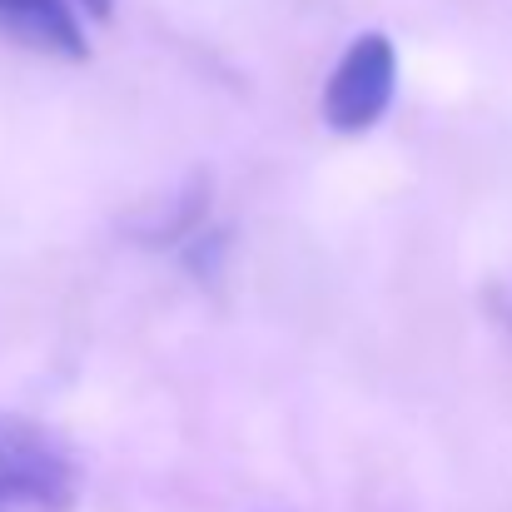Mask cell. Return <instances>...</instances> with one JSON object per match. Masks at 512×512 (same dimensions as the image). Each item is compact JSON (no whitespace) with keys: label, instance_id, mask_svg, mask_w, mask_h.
<instances>
[{"label":"cell","instance_id":"obj_4","mask_svg":"<svg viewBox=\"0 0 512 512\" xmlns=\"http://www.w3.org/2000/svg\"><path fill=\"white\" fill-rule=\"evenodd\" d=\"M80 5H85V10H90V15H100V20H105V15H110V10H115V0H80Z\"/></svg>","mask_w":512,"mask_h":512},{"label":"cell","instance_id":"obj_3","mask_svg":"<svg viewBox=\"0 0 512 512\" xmlns=\"http://www.w3.org/2000/svg\"><path fill=\"white\" fill-rule=\"evenodd\" d=\"M0 30L35 55H55V60L90 55L85 25L75 20L65 0H0Z\"/></svg>","mask_w":512,"mask_h":512},{"label":"cell","instance_id":"obj_2","mask_svg":"<svg viewBox=\"0 0 512 512\" xmlns=\"http://www.w3.org/2000/svg\"><path fill=\"white\" fill-rule=\"evenodd\" d=\"M398 85V55L388 35H363L343 50L339 70L324 85V120L339 135H363L383 120Z\"/></svg>","mask_w":512,"mask_h":512},{"label":"cell","instance_id":"obj_1","mask_svg":"<svg viewBox=\"0 0 512 512\" xmlns=\"http://www.w3.org/2000/svg\"><path fill=\"white\" fill-rule=\"evenodd\" d=\"M80 493L75 458L55 433L0 413V512H70Z\"/></svg>","mask_w":512,"mask_h":512}]
</instances>
